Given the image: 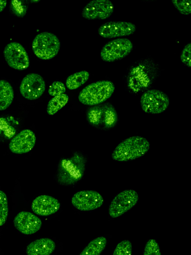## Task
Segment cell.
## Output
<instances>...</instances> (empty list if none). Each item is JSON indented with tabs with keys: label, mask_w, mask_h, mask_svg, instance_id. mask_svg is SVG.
<instances>
[{
	"label": "cell",
	"mask_w": 191,
	"mask_h": 255,
	"mask_svg": "<svg viewBox=\"0 0 191 255\" xmlns=\"http://www.w3.org/2000/svg\"><path fill=\"white\" fill-rule=\"evenodd\" d=\"M115 90L114 84L109 80H100L92 83L80 92L78 99L83 104L95 106L108 99Z\"/></svg>",
	"instance_id": "2"
},
{
	"label": "cell",
	"mask_w": 191,
	"mask_h": 255,
	"mask_svg": "<svg viewBox=\"0 0 191 255\" xmlns=\"http://www.w3.org/2000/svg\"><path fill=\"white\" fill-rule=\"evenodd\" d=\"M114 5L109 0H93L83 8L82 16L87 19H105L112 14Z\"/></svg>",
	"instance_id": "11"
},
{
	"label": "cell",
	"mask_w": 191,
	"mask_h": 255,
	"mask_svg": "<svg viewBox=\"0 0 191 255\" xmlns=\"http://www.w3.org/2000/svg\"><path fill=\"white\" fill-rule=\"evenodd\" d=\"M191 43H189L183 48L181 54V60L183 63L189 67L191 66Z\"/></svg>",
	"instance_id": "27"
},
{
	"label": "cell",
	"mask_w": 191,
	"mask_h": 255,
	"mask_svg": "<svg viewBox=\"0 0 191 255\" xmlns=\"http://www.w3.org/2000/svg\"><path fill=\"white\" fill-rule=\"evenodd\" d=\"M87 117L91 124L95 125L102 124L106 128L114 126L117 121L115 109L109 103L91 108L88 113Z\"/></svg>",
	"instance_id": "8"
},
{
	"label": "cell",
	"mask_w": 191,
	"mask_h": 255,
	"mask_svg": "<svg viewBox=\"0 0 191 255\" xmlns=\"http://www.w3.org/2000/svg\"><path fill=\"white\" fill-rule=\"evenodd\" d=\"M7 1L6 0H0V12L6 7Z\"/></svg>",
	"instance_id": "28"
},
{
	"label": "cell",
	"mask_w": 191,
	"mask_h": 255,
	"mask_svg": "<svg viewBox=\"0 0 191 255\" xmlns=\"http://www.w3.org/2000/svg\"><path fill=\"white\" fill-rule=\"evenodd\" d=\"M13 98L14 92L10 84L6 80H0V111L8 108Z\"/></svg>",
	"instance_id": "17"
},
{
	"label": "cell",
	"mask_w": 191,
	"mask_h": 255,
	"mask_svg": "<svg viewBox=\"0 0 191 255\" xmlns=\"http://www.w3.org/2000/svg\"><path fill=\"white\" fill-rule=\"evenodd\" d=\"M39 1V0H37V1H36H36H35V0H34V1H31L36 2V1Z\"/></svg>",
	"instance_id": "29"
},
{
	"label": "cell",
	"mask_w": 191,
	"mask_h": 255,
	"mask_svg": "<svg viewBox=\"0 0 191 255\" xmlns=\"http://www.w3.org/2000/svg\"><path fill=\"white\" fill-rule=\"evenodd\" d=\"M143 111L148 114H158L164 112L169 105V98L163 92L156 89L145 92L140 98Z\"/></svg>",
	"instance_id": "4"
},
{
	"label": "cell",
	"mask_w": 191,
	"mask_h": 255,
	"mask_svg": "<svg viewBox=\"0 0 191 255\" xmlns=\"http://www.w3.org/2000/svg\"><path fill=\"white\" fill-rule=\"evenodd\" d=\"M8 214V205L5 193L0 190V226L6 222Z\"/></svg>",
	"instance_id": "21"
},
{
	"label": "cell",
	"mask_w": 191,
	"mask_h": 255,
	"mask_svg": "<svg viewBox=\"0 0 191 255\" xmlns=\"http://www.w3.org/2000/svg\"><path fill=\"white\" fill-rule=\"evenodd\" d=\"M12 12L18 17H22L25 14L27 7L23 1L14 0H11L10 4Z\"/></svg>",
	"instance_id": "23"
},
{
	"label": "cell",
	"mask_w": 191,
	"mask_h": 255,
	"mask_svg": "<svg viewBox=\"0 0 191 255\" xmlns=\"http://www.w3.org/2000/svg\"><path fill=\"white\" fill-rule=\"evenodd\" d=\"M143 255H161L159 246L155 240L150 239L147 242Z\"/></svg>",
	"instance_id": "24"
},
{
	"label": "cell",
	"mask_w": 191,
	"mask_h": 255,
	"mask_svg": "<svg viewBox=\"0 0 191 255\" xmlns=\"http://www.w3.org/2000/svg\"><path fill=\"white\" fill-rule=\"evenodd\" d=\"M72 205L82 211L96 209L103 204L102 196L94 190H82L76 193L72 198Z\"/></svg>",
	"instance_id": "10"
},
{
	"label": "cell",
	"mask_w": 191,
	"mask_h": 255,
	"mask_svg": "<svg viewBox=\"0 0 191 255\" xmlns=\"http://www.w3.org/2000/svg\"><path fill=\"white\" fill-rule=\"evenodd\" d=\"M132 244L129 240H124L116 246L113 255H131Z\"/></svg>",
	"instance_id": "22"
},
{
	"label": "cell",
	"mask_w": 191,
	"mask_h": 255,
	"mask_svg": "<svg viewBox=\"0 0 191 255\" xmlns=\"http://www.w3.org/2000/svg\"><path fill=\"white\" fill-rule=\"evenodd\" d=\"M13 223L18 231L27 235L35 233L42 225V221L37 216L26 211L18 213L14 218Z\"/></svg>",
	"instance_id": "14"
},
{
	"label": "cell",
	"mask_w": 191,
	"mask_h": 255,
	"mask_svg": "<svg viewBox=\"0 0 191 255\" xmlns=\"http://www.w3.org/2000/svg\"><path fill=\"white\" fill-rule=\"evenodd\" d=\"M133 48L132 42L127 38H117L106 43L102 48L100 55L105 62H113L127 56Z\"/></svg>",
	"instance_id": "5"
},
{
	"label": "cell",
	"mask_w": 191,
	"mask_h": 255,
	"mask_svg": "<svg viewBox=\"0 0 191 255\" xmlns=\"http://www.w3.org/2000/svg\"><path fill=\"white\" fill-rule=\"evenodd\" d=\"M89 73L87 71L76 72L68 77L66 85L69 90L76 89L84 85L89 79Z\"/></svg>",
	"instance_id": "19"
},
{
	"label": "cell",
	"mask_w": 191,
	"mask_h": 255,
	"mask_svg": "<svg viewBox=\"0 0 191 255\" xmlns=\"http://www.w3.org/2000/svg\"><path fill=\"white\" fill-rule=\"evenodd\" d=\"M136 29L133 23L112 21L101 24L98 29V33L103 38H111L131 35Z\"/></svg>",
	"instance_id": "12"
},
{
	"label": "cell",
	"mask_w": 191,
	"mask_h": 255,
	"mask_svg": "<svg viewBox=\"0 0 191 255\" xmlns=\"http://www.w3.org/2000/svg\"><path fill=\"white\" fill-rule=\"evenodd\" d=\"M138 200V193L133 189H126L118 193L112 200L108 213L112 218H117L134 207Z\"/></svg>",
	"instance_id": "6"
},
{
	"label": "cell",
	"mask_w": 191,
	"mask_h": 255,
	"mask_svg": "<svg viewBox=\"0 0 191 255\" xmlns=\"http://www.w3.org/2000/svg\"><path fill=\"white\" fill-rule=\"evenodd\" d=\"M55 247V243L51 239L41 238L30 243L26 252L27 255H50Z\"/></svg>",
	"instance_id": "16"
},
{
	"label": "cell",
	"mask_w": 191,
	"mask_h": 255,
	"mask_svg": "<svg viewBox=\"0 0 191 255\" xmlns=\"http://www.w3.org/2000/svg\"><path fill=\"white\" fill-rule=\"evenodd\" d=\"M4 59L11 68L17 70L26 69L29 65L28 54L23 46L16 42L7 44L3 50Z\"/></svg>",
	"instance_id": "7"
},
{
	"label": "cell",
	"mask_w": 191,
	"mask_h": 255,
	"mask_svg": "<svg viewBox=\"0 0 191 255\" xmlns=\"http://www.w3.org/2000/svg\"><path fill=\"white\" fill-rule=\"evenodd\" d=\"M60 207V203L56 198L46 195L36 197L32 201L31 209L36 214L47 216L57 212Z\"/></svg>",
	"instance_id": "15"
},
{
	"label": "cell",
	"mask_w": 191,
	"mask_h": 255,
	"mask_svg": "<svg viewBox=\"0 0 191 255\" xmlns=\"http://www.w3.org/2000/svg\"><path fill=\"white\" fill-rule=\"evenodd\" d=\"M150 148V143L140 136L129 137L121 142L111 154V158L118 161H128L140 157Z\"/></svg>",
	"instance_id": "1"
},
{
	"label": "cell",
	"mask_w": 191,
	"mask_h": 255,
	"mask_svg": "<svg viewBox=\"0 0 191 255\" xmlns=\"http://www.w3.org/2000/svg\"><path fill=\"white\" fill-rule=\"evenodd\" d=\"M69 97L66 94L53 97L49 101L47 107V113L52 116L63 108L68 103Z\"/></svg>",
	"instance_id": "20"
},
{
	"label": "cell",
	"mask_w": 191,
	"mask_h": 255,
	"mask_svg": "<svg viewBox=\"0 0 191 255\" xmlns=\"http://www.w3.org/2000/svg\"><path fill=\"white\" fill-rule=\"evenodd\" d=\"M60 42L53 33L45 31L37 34L32 43V49L37 57L42 60H50L58 53Z\"/></svg>",
	"instance_id": "3"
},
{
	"label": "cell",
	"mask_w": 191,
	"mask_h": 255,
	"mask_svg": "<svg viewBox=\"0 0 191 255\" xmlns=\"http://www.w3.org/2000/svg\"><path fill=\"white\" fill-rule=\"evenodd\" d=\"M65 85L60 81H54L49 86L48 92L51 96H56L65 94L66 92Z\"/></svg>",
	"instance_id": "26"
},
{
	"label": "cell",
	"mask_w": 191,
	"mask_h": 255,
	"mask_svg": "<svg viewBox=\"0 0 191 255\" xmlns=\"http://www.w3.org/2000/svg\"><path fill=\"white\" fill-rule=\"evenodd\" d=\"M45 83L39 74L32 73L26 75L22 80L19 90L26 99L35 100L40 98L45 90Z\"/></svg>",
	"instance_id": "9"
},
{
	"label": "cell",
	"mask_w": 191,
	"mask_h": 255,
	"mask_svg": "<svg viewBox=\"0 0 191 255\" xmlns=\"http://www.w3.org/2000/svg\"><path fill=\"white\" fill-rule=\"evenodd\" d=\"M106 239L103 237H97L92 240L81 253L80 255H100L105 249Z\"/></svg>",
	"instance_id": "18"
},
{
	"label": "cell",
	"mask_w": 191,
	"mask_h": 255,
	"mask_svg": "<svg viewBox=\"0 0 191 255\" xmlns=\"http://www.w3.org/2000/svg\"><path fill=\"white\" fill-rule=\"evenodd\" d=\"M36 140V136L31 130L24 129L12 138L9 143V148L16 154L26 153L33 149Z\"/></svg>",
	"instance_id": "13"
},
{
	"label": "cell",
	"mask_w": 191,
	"mask_h": 255,
	"mask_svg": "<svg viewBox=\"0 0 191 255\" xmlns=\"http://www.w3.org/2000/svg\"><path fill=\"white\" fill-rule=\"evenodd\" d=\"M175 7L179 12L184 15H189L191 12V1L186 0H172Z\"/></svg>",
	"instance_id": "25"
}]
</instances>
